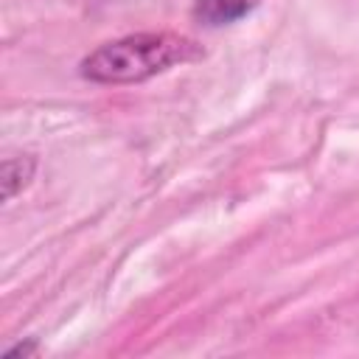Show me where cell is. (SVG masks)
Instances as JSON below:
<instances>
[{
	"label": "cell",
	"mask_w": 359,
	"mask_h": 359,
	"mask_svg": "<svg viewBox=\"0 0 359 359\" xmlns=\"http://www.w3.org/2000/svg\"><path fill=\"white\" fill-rule=\"evenodd\" d=\"M258 3L261 0H196L194 17L208 28H219L247 17L250 11L258 8Z\"/></svg>",
	"instance_id": "cell-2"
},
{
	"label": "cell",
	"mask_w": 359,
	"mask_h": 359,
	"mask_svg": "<svg viewBox=\"0 0 359 359\" xmlns=\"http://www.w3.org/2000/svg\"><path fill=\"white\" fill-rule=\"evenodd\" d=\"M34 168H36V160L34 157H6L3 160V171H0V180H3V199H11L17 196L34 177Z\"/></svg>",
	"instance_id": "cell-3"
},
{
	"label": "cell",
	"mask_w": 359,
	"mask_h": 359,
	"mask_svg": "<svg viewBox=\"0 0 359 359\" xmlns=\"http://www.w3.org/2000/svg\"><path fill=\"white\" fill-rule=\"evenodd\" d=\"M199 56L202 48L180 34H129L95 48L81 62V76L95 84H135Z\"/></svg>",
	"instance_id": "cell-1"
},
{
	"label": "cell",
	"mask_w": 359,
	"mask_h": 359,
	"mask_svg": "<svg viewBox=\"0 0 359 359\" xmlns=\"http://www.w3.org/2000/svg\"><path fill=\"white\" fill-rule=\"evenodd\" d=\"M34 351H36V345H34V342H28V345H14V348H8V351H6V359H14V356H20V353H22V356H28V353H34Z\"/></svg>",
	"instance_id": "cell-4"
}]
</instances>
